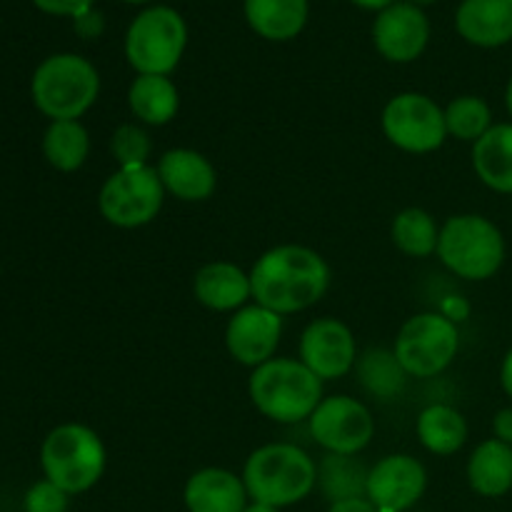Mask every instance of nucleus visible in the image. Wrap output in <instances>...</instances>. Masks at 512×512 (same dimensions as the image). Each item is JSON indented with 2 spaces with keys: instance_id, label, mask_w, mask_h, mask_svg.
Masks as SVG:
<instances>
[{
  "instance_id": "obj_8",
  "label": "nucleus",
  "mask_w": 512,
  "mask_h": 512,
  "mask_svg": "<svg viewBox=\"0 0 512 512\" xmlns=\"http://www.w3.org/2000/svg\"><path fill=\"white\" fill-rule=\"evenodd\" d=\"M165 188L158 170L150 165L118 168L98 193V210L115 228H143L158 218Z\"/></svg>"
},
{
  "instance_id": "obj_18",
  "label": "nucleus",
  "mask_w": 512,
  "mask_h": 512,
  "mask_svg": "<svg viewBox=\"0 0 512 512\" xmlns=\"http://www.w3.org/2000/svg\"><path fill=\"white\" fill-rule=\"evenodd\" d=\"M193 293L200 305L218 313H230V310L245 308L250 298H253V288H250V273L238 268L235 263H208L195 273Z\"/></svg>"
},
{
  "instance_id": "obj_29",
  "label": "nucleus",
  "mask_w": 512,
  "mask_h": 512,
  "mask_svg": "<svg viewBox=\"0 0 512 512\" xmlns=\"http://www.w3.org/2000/svg\"><path fill=\"white\" fill-rule=\"evenodd\" d=\"M445 125H448V135L465 143H475L493 128V113L478 95H460L445 108Z\"/></svg>"
},
{
  "instance_id": "obj_27",
  "label": "nucleus",
  "mask_w": 512,
  "mask_h": 512,
  "mask_svg": "<svg viewBox=\"0 0 512 512\" xmlns=\"http://www.w3.org/2000/svg\"><path fill=\"white\" fill-rule=\"evenodd\" d=\"M393 243L410 258H428L438 253L440 228L433 215L423 208L400 210L393 220Z\"/></svg>"
},
{
  "instance_id": "obj_38",
  "label": "nucleus",
  "mask_w": 512,
  "mask_h": 512,
  "mask_svg": "<svg viewBox=\"0 0 512 512\" xmlns=\"http://www.w3.org/2000/svg\"><path fill=\"white\" fill-rule=\"evenodd\" d=\"M505 103H508V110H510V115H512V78H510V83H508V93H505Z\"/></svg>"
},
{
  "instance_id": "obj_34",
  "label": "nucleus",
  "mask_w": 512,
  "mask_h": 512,
  "mask_svg": "<svg viewBox=\"0 0 512 512\" xmlns=\"http://www.w3.org/2000/svg\"><path fill=\"white\" fill-rule=\"evenodd\" d=\"M495 438L512 445V410H500L495 415Z\"/></svg>"
},
{
  "instance_id": "obj_6",
  "label": "nucleus",
  "mask_w": 512,
  "mask_h": 512,
  "mask_svg": "<svg viewBox=\"0 0 512 512\" xmlns=\"http://www.w3.org/2000/svg\"><path fill=\"white\" fill-rule=\"evenodd\" d=\"M438 258L458 278L488 280L505 260L503 233L483 215H455L440 228Z\"/></svg>"
},
{
  "instance_id": "obj_3",
  "label": "nucleus",
  "mask_w": 512,
  "mask_h": 512,
  "mask_svg": "<svg viewBox=\"0 0 512 512\" xmlns=\"http://www.w3.org/2000/svg\"><path fill=\"white\" fill-rule=\"evenodd\" d=\"M248 393L258 413L283 425L310 420L323 403V380L300 360L273 358L253 370Z\"/></svg>"
},
{
  "instance_id": "obj_2",
  "label": "nucleus",
  "mask_w": 512,
  "mask_h": 512,
  "mask_svg": "<svg viewBox=\"0 0 512 512\" xmlns=\"http://www.w3.org/2000/svg\"><path fill=\"white\" fill-rule=\"evenodd\" d=\"M243 483L253 503L285 508L313 493L318 485V465L293 443H268L245 460Z\"/></svg>"
},
{
  "instance_id": "obj_39",
  "label": "nucleus",
  "mask_w": 512,
  "mask_h": 512,
  "mask_svg": "<svg viewBox=\"0 0 512 512\" xmlns=\"http://www.w3.org/2000/svg\"><path fill=\"white\" fill-rule=\"evenodd\" d=\"M410 3H418V5H425V3H435V0H410Z\"/></svg>"
},
{
  "instance_id": "obj_14",
  "label": "nucleus",
  "mask_w": 512,
  "mask_h": 512,
  "mask_svg": "<svg viewBox=\"0 0 512 512\" xmlns=\"http://www.w3.org/2000/svg\"><path fill=\"white\" fill-rule=\"evenodd\" d=\"M428 488V473L413 455H388L370 468L368 500L383 512L413 508Z\"/></svg>"
},
{
  "instance_id": "obj_30",
  "label": "nucleus",
  "mask_w": 512,
  "mask_h": 512,
  "mask_svg": "<svg viewBox=\"0 0 512 512\" xmlns=\"http://www.w3.org/2000/svg\"><path fill=\"white\" fill-rule=\"evenodd\" d=\"M153 150L150 135L145 128L135 123L120 125L110 138V153L118 160L120 168H135V165H148V155Z\"/></svg>"
},
{
  "instance_id": "obj_31",
  "label": "nucleus",
  "mask_w": 512,
  "mask_h": 512,
  "mask_svg": "<svg viewBox=\"0 0 512 512\" xmlns=\"http://www.w3.org/2000/svg\"><path fill=\"white\" fill-rule=\"evenodd\" d=\"M25 512H68V493L50 480H40L25 495Z\"/></svg>"
},
{
  "instance_id": "obj_24",
  "label": "nucleus",
  "mask_w": 512,
  "mask_h": 512,
  "mask_svg": "<svg viewBox=\"0 0 512 512\" xmlns=\"http://www.w3.org/2000/svg\"><path fill=\"white\" fill-rule=\"evenodd\" d=\"M418 440L435 455H453L468 440V423L450 405H430L418 415Z\"/></svg>"
},
{
  "instance_id": "obj_7",
  "label": "nucleus",
  "mask_w": 512,
  "mask_h": 512,
  "mask_svg": "<svg viewBox=\"0 0 512 512\" xmlns=\"http://www.w3.org/2000/svg\"><path fill=\"white\" fill-rule=\"evenodd\" d=\"M188 43L185 20L173 8H148L130 23L125 55L138 75H168L183 58Z\"/></svg>"
},
{
  "instance_id": "obj_10",
  "label": "nucleus",
  "mask_w": 512,
  "mask_h": 512,
  "mask_svg": "<svg viewBox=\"0 0 512 512\" xmlns=\"http://www.w3.org/2000/svg\"><path fill=\"white\" fill-rule=\"evenodd\" d=\"M383 133L405 153H433L448 138L445 110L423 93H400L385 105Z\"/></svg>"
},
{
  "instance_id": "obj_32",
  "label": "nucleus",
  "mask_w": 512,
  "mask_h": 512,
  "mask_svg": "<svg viewBox=\"0 0 512 512\" xmlns=\"http://www.w3.org/2000/svg\"><path fill=\"white\" fill-rule=\"evenodd\" d=\"M40 10L50 15H73V18H83L90 13L93 0H33Z\"/></svg>"
},
{
  "instance_id": "obj_1",
  "label": "nucleus",
  "mask_w": 512,
  "mask_h": 512,
  "mask_svg": "<svg viewBox=\"0 0 512 512\" xmlns=\"http://www.w3.org/2000/svg\"><path fill=\"white\" fill-rule=\"evenodd\" d=\"M255 303L278 315L300 313L318 303L330 288V268L320 253L305 245L265 250L250 270Z\"/></svg>"
},
{
  "instance_id": "obj_40",
  "label": "nucleus",
  "mask_w": 512,
  "mask_h": 512,
  "mask_svg": "<svg viewBox=\"0 0 512 512\" xmlns=\"http://www.w3.org/2000/svg\"><path fill=\"white\" fill-rule=\"evenodd\" d=\"M128 3H148V0H128Z\"/></svg>"
},
{
  "instance_id": "obj_11",
  "label": "nucleus",
  "mask_w": 512,
  "mask_h": 512,
  "mask_svg": "<svg viewBox=\"0 0 512 512\" xmlns=\"http://www.w3.org/2000/svg\"><path fill=\"white\" fill-rule=\"evenodd\" d=\"M308 423L315 443L335 455H358L375 435L373 413L350 395L323 398Z\"/></svg>"
},
{
  "instance_id": "obj_25",
  "label": "nucleus",
  "mask_w": 512,
  "mask_h": 512,
  "mask_svg": "<svg viewBox=\"0 0 512 512\" xmlns=\"http://www.w3.org/2000/svg\"><path fill=\"white\" fill-rule=\"evenodd\" d=\"M90 153V135L80 120H53L43 135V155L60 173L83 168Z\"/></svg>"
},
{
  "instance_id": "obj_22",
  "label": "nucleus",
  "mask_w": 512,
  "mask_h": 512,
  "mask_svg": "<svg viewBox=\"0 0 512 512\" xmlns=\"http://www.w3.org/2000/svg\"><path fill=\"white\" fill-rule=\"evenodd\" d=\"M128 105L145 125H165L178 115L180 93L168 75H138L130 83Z\"/></svg>"
},
{
  "instance_id": "obj_33",
  "label": "nucleus",
  "mask_w": 512,
  "mask_h": 512,
  "mask_svg": "<svg viewBox=\"0 0 512 512\" xmlns=\"http://www.w3.org/2000/svg\"><path fill=\"white\" fill-rule=\"evenodd\" d=\"M328 512H378L368 498H348L338 500V503H330Z\"/></svg>"
},
{
  "instance_id": "obj_35",
  "label": "nucleus",
  "mask_w": 512,
  "mask_h": 512,
  "mask_svg": "<svg viewBox=\"0 0 512 512\" xmlns=\"http://www.w3.org/2000/svg\"><path fill=\"white\" fill-rule=\"evenodd\" d=\"M500 383H503L505 393L512 398V350L508 353V358L503 360V368H500Z\"/></svg>"
},
{
  "instance_id": "obj_16",
  "label": "nucleus",
  "mask_w": 512,
  "mask_h": 512,
  "mask_svg": "<svg viewBox=\"0 0 512 512\" xmlns=\"http://www.w3.org/2000/svg\"><path fill=\"white\" fill-rule=\"evenodd\" d=\"M155 170H158L165 193L175 195L183 203L208 200L215 193V185H218L213 163L203 153L190 148L165 150Z\"/></svg>"
},
{
  "instance_id": "obj_28",
  "label": "nucleus",
  "mask_w": 512,
  "mask_h": 512,
  "mask_svg": "<svg viewBox=\"0 0 512 512\" xmlns=\"http://www.w3.org/2000/svg\"><path fill=\"white\" fill-rule=\"evenodd\" d=\"M358 375L365 390L383 400L395 398L405 388V380L410 378L403 370V365L398 363L395 353H390V350H368L360 358Z\"/></svg>"
},
{
  "instance_id": "obj_37",
  "label": "nucleus",
  "mask_w": 512,
  "mask_h": 512,
  "mask_svg": "<svg viewBox=\"0 0 512 512\" xmlns=\"http://www.w3.org/2000/svg\"><path fill=\"white\" fill-rule=\"evenodd\" d=\"M243 512H280L278 508H273V505H263V503H253L248 505Z\"/></svg>"
},
{
  "instance_id": "obj_19",
  "label": "nucleus",
  "mask_w": 512,
  "mask_h": 512,
  "mask_svg": "<svg viewBox=\"0 0 512 512\" xmlns=\"http://www.w3.org/2000/svg\"><path fill=\"white\" fill-rule=\"evenodd\" d=\"M458 33L480 48L512 40V0H463L455 15Z\"/></svg>"
},
{
  "instance_id": "obj_17",
  "label": "nucleus",
  "mask_w": 512,
  "mask_h": 512,
  "mask_svg": "<svg viewBox=\"0 0 512 512\" xmlns=\"http://www.w3.org/2000/svg\"><path fill=\"white\" fill-rule=\"evenodd\" d=\"M185 508L190 512H243L248 490L243 478L223 468H203L185 483Z\"/></svg>"
},
{
  "instance_id": "obj_12",
  "label": "nucleus",
  "mask_w": 512,
  "mask_h": 512,
  "mask_svg": "<svg viewBox=\"0 0 512 512\" xmlns=\"http://www.w3.org/2000/svg\"><path fill=\"white\" fill-rule=\"evenodd\" d=\"M300 363L320 380H338L358 363L355 335L343 320L318 318L300 335Z\"/></svg>"
},
{
  "instance_id": "obj_4",
  "label": "nucleus",
  "mask_w": 512,
  "mask_h": 512,
  "mask_svg": "<svg viewBox=\"0 0 512 512\" xmlns=\"http://www.w3.org/2000/svg\"><path fill=\"white\" fill-rule=\"evenodd\" d=\"M33 103L50 120H78L88 113L100 93V75L80 55H50L33 75Z\"/></svg>"
},
{
  "instance_id": "obj_23",
  "label": "nucleus",
  "mask_w": 512,
  "mask_h": 512,
  "mask_svg": "<svg viewBox=\"0 0 512 512\" xmlns=\"http://www.w3.org/2000/svg\"><path fill=\"white\" fill-rule=\"evenodd\" d=\"M250 28L268 40H290L305 28L308 0H245Z\"/></svg>"
},
{
  "instance_id": "obj_9",
  "label": "nucleus",
  "mask_w": 512,
  "mask_h": 512,
  "mask_svg": "<svg viewBox=\"0 0 512 512\" xmlns=\"http://www.w3.org/2000/svg\"><path fill=\"white\" fill-rule=\"evenodd\" d=\"M460 335L443 313L413 315L395 338V358L410 378H435L455 360Z\"/></svg>"
},
{
  "instance_id": "obj_20",
  "label": "nucleus",
  "mask_w": 512,
  "mask_h": 512,
  "mask_svg": "<svg viewBox=\"0 0 512 512\" xmlns=\"http://www.w3.org/2000/svg\"><path fill=\"white\" fill-rule=\"evenodd\" d=\"M473 168L488 188L512 193V123L493 125L473 143Z\"/></svg>"
},
{
  "instance_id": "obj_36",
  "label": "nucleus",
  "mask_w": 512,
  "mask_h": 512,
  "mask_svg": "<svg viewBox=\"0 0 512 512\" xmlns=\"http://www.w3.org/2000/svg\"><path fill=\"white\" fill-rule=\"evenodd\" d=\"M353 3H358L360 8H365V10H385V8H390L395 0H353Z\"/></svg>"
},
{
  "instance_id": "obj_26",
  "label": "nucleus",
  "mask_w": 512,
  "mask_h": 512,
  "mask_svg": "<svg viewBox=\"0 0 512 512\" xmlns=\"http://www.w3.org/2000/svg\"><path fill=\"white\" fill-rule=\"evenodd\" d=\"M370 470L355 455L328 453L318 465V485L330 503L348 498H368Z\"/></svg>"
},
{
  "instance_id": "obj_21",
  "label": "nucleus",
  "mask_w": 512,
  "mask_h": 512,
  "mask_svg": "<svg viewBox=\"0 0 512 512\" xmlns=\"http://www.w3.org/2000/svg\"><path fill=\"white\" fill-rule=\"evenodd\" d=\"M470 488L485 498H500L512 488V445L493 438L473 450L468 463Z\"/></svg>"
},
{
  "instance_id": "obj_5",
  "label": "nucleus",
  "mask_w": 512,
  "mask_h": 512,
  "mask_svg": "<svg viewBox=\"0 0 512 512\" xmlns=\"http://www.w3.org/2000/svg\"><path fill=\"white\" fill-rule=\"evenodd\" d=\"M105 445L93 428L65 423L50 430L40 448V465L45 480L58 485L68 495L85 493L105 473Z\"/></svg>"
},
{
  "instance_id": "obj_15",
  "label": "nucleus",
  "mask_w": 512,
  "mask_h": 512,
  "mask_svg": "<svg viewBox=\"0 0 512 512\" xmlns=\"http://www.w3.org/2000/svg\"><path fill=\"white\" fill-rule=\"evenodd\" d=\"M430 25L423 10L413 3H393L380 10L373 25V40L380 55L393 63H410L425 50Z\"/></svg>"
},
{
  "instance_id": "obj_13",
  "label": "nucleus",
  "mask_w": 512,
  "mask_h": 512,
  "mask_svg": "<svg viewBox=\"0 0 512 512\" xmlns=\"http://www.w3.org/2000/svg\"><path fill=\"white\" fill-rule=\"evenodd\" d=\"M280 335H283V315L255 303L235 310L225 328V345L240 365L255 370L275 358Z\"/></svg>"
}]
</instances>
